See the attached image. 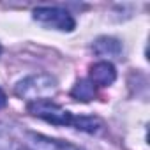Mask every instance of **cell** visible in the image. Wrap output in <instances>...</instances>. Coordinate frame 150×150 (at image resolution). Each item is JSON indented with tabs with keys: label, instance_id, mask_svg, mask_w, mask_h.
<instances>
[{
	"label": "cell",
	"instance_id": "cell-3",
	"mask_svg": "<svg viewBox=\"0 0 150 150\" xmlns=\"http://www.w3.org/2000/svg\"><path fill=\"white\" fill-rule=\"evenodd\" d=\"M34 20L46 28H55L60 32H72L76 27L71 13L62 7H37L34 9Z\"/></svg>",
	"mask_w": 150,
	"mask_h": 150
},
{
	"label": "cell",
	"instance_id": "cell-4",
	"mask_svg": "<svg viewBox=\"0 0 150 150\" xmlns=\"http://www.w3.org/2000/svg\"><path fill=\"white\" fill-rule=\"evenodd\" d=\"M27 143H28L30 150H81L80 146H74L71 143H65L60 139H51V138H46V136L35 134V132L27 134Z\"/></svg>",
	"mask_w": 150,
	"mask_h": 150
},
{
	"label": "cell",
	"instance_id": "cell-6",
	"mask_svg": "<svg viewBox=\"0 0 150 150\" xmlns=\"http://www.w3.org/2000/svg\"><path fill=\"white\" fill-rule=\"evenodd\" d=\"M94 53L99 55V57L118 58L122 55V44L115 37H99L94 42Z\"/></svg>",
	"mask_w": 150,
	"mask_h": 150
},
{
	"label": "cell",
	"instance_id": "cell-5",
	"mask_svg": "<svg viewBox=\"0 0 150 150\" xmlns=\"http://www.w3.org/2000/svg\"><path fill=\"white\" fill-rule=\"evenodd\" d=\"M117 80V71L111 62H97L90 67V81L96 87H110Z\"/></svg>",
	"mask_w": 150,
	"mask_h": 150
},
{
	"label": "cell",
	"instance_id": "cell-7",
	"mask_svg": "<svg viewBox=\"0 0 150 150\" xmlns=\"http://www.w3.org/2000/svg\"><path fill=\"white\" fill-rule=\"evenodd\" d=\"M71 96L78 101H83V103H88L96 97V85L90 81V80H80L76 85H74Z\"/></svg>",
	"mask_w": 150,
	"mask_h": 150
},
{
	"label": "cell",
	"instance_id": "cell-1",
	"mask_svg": "<svg viewBox=\"0 0 150 150\" xmlns=\"http://www.w3.org/2000/svg\"><path fill=\"white\" fill-rule=\"evenodd\" d=\"M28 113L37 117V118H42L53 125H65V127H74V129H80V131H85V132H97L103 124L99 118L96 117H78V115H72L71 111L60 108L58 104L51 103L50 99H44V101H34V103H28L27 106Z\"/></svg>",
	"mask_w": 150,
	"mask_h": 150
},
{
	"label": "cell",
	"instance_id": "cell-9",
	"mask_svg": "<svg viewBox=\"0 0 150 150\" xmlns=\"http://www.w3.org/2000/svg\"><path fill=\"white\" fill-rule=\"evenodd\" d=\"M0 55H2V46H0Z\"/></svg>",
	"mask_w": 150,
	"mask_h": 150
},
{
	"label": "cell",
	"instance_id": "cell-8",
	"mask_svg": "<svg viewBox=\"0 0 150 150\" xmlns=\"http://www.w3.org/2000/svg\"><path fill=\"white\" fill-rule=\"evenodd\" d=\"M6 104H7V97H6V94L2 90H0V108H4Z\"/></svg>",
	"mask_w": 150,
	"mask_h": 150
},
{
	"label": "cell",
	"instance_id": "cell-2",
	"mask_svg": "<svg viewBox=\"0 0 150 150\" xmlns=\"http://www.w3.org/2000/svg\"><path fill=\"white\" fill-rule=\"evenodd\" d=\"M57 88H58L57 80L53 76H50V74H34V76L21 80L16 85L14 92L18 97L34 103V101H44V99L55 96Z\"/></svg>",
	"mask_w": 150,
	"mask_h": 150
}]
</instances>
